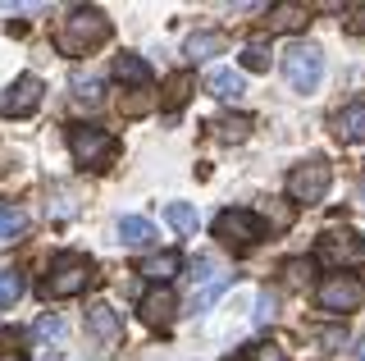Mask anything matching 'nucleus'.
Listing matches in <instances>:
<instances>
[{
    "label": "nucleus",
    "instance_id": "f257e3e1",
    "mask_svg": "<svg viewBox=\"0 0 365 361\" xmlns=\"http://www.w3.org/2000/svg\"><path fill=\"white\" fill-rule=\"evenodd\" d=\"M106 37H110V19L101 14L96 5L73 9L60 24V32H55V41H60L64 55H91L96 46H106Z\"/></svg>",
    "mask_w": 365,
    "mask_h": 361
},
{
    "label": "nucleus",
    "instance_id": "f03ea898",
    "mask_svg": "<svg viewBox=\"0 0 365 361\" xmlns=\"http://www.w3.org/2000/svg\"><path fill=\"white\" fill-rule=\"evenodd\" d=\"M68 151H73V161L83 169H110L114 156H119V142L110 138L106 128H91V123H78V128H68Z\"/></svg>",
    "mask_w": 365,
    "mask_h": 361
},
{
    "label": "nucleus",
    "instance_id": "7ed1b4c3",
    "mask_svg": "<svg viewBox=\"0 0 365 361\" xmlns=\"http://www.w3.org/2000/svg\"><path fill=\"white\" fill-rule=\"evenodd\" d=\"M283 73H288L292 92H315L324 83V51L315 41H297L283 51Z\"/></svg>",
    "mask_w": 365,
    "mask_h": 361
},
{
    "label": "nucleus",
    "instance_id": "20e7f679",
    "mask_svg": "<svg viewBox=\"0 0 365 361\" xmlns=\"http://www.w3.org/2000/svg\"><path fill=\"white\" fill-rule=\"evenodd\" d=\"M91 284V261L78 252H60L51 261V275H46V298H78Z\"/></svg>",
    "mask_w": 365,
    "mask_h": 361
},
{
    "label": "nucleus",
    "instance_id": "39448f33",
    "mask_svg": "<svg viewBox=\"0 0 365 361\" xmlns=\"http://www.w3.org/2000/svg\"><path fill=\"white\" fill-rule=\"evenodd\" d=\"M329 183H334V169H329V161L311 156V161H302V165L288 174V197L302 201V206H315V201H324Z\"/></svg>",
    "mask_w": 365,
    "mask_h": 361
},
{
    "label": "nucleus",
    "instance_id": "423d86ee",
    "mask_svg": "<svg viewBox=\"0 0 365 361\" xmlns=\"http://www.w3.org/2000/svg\"><path fill=\"white\" fill-rule=\"evenodd\" d=\"M315 302L324 311H334V315H347V311H361V302H365V284L356 275H334V279H324V284L315 288Z\"/></svg>",
    "mask_w": 365,
    "mask_h": 361
},
{
    "label": "nucleus",
    "instance_id": "0eeeda50",
    "mask_svg": "<svg viewBox=\"0 0 365 361\" xmlns=\"http://www.w3.org/2000/svg\"><path fill=\"white\" fill-rule=\"evenodd\" d=\"M41 96H46V83H41L37 73H23V78H14V83L5 87V96H0V115L28 119L32 110L41 106Z\"/></svg>",
    "mask_w": 365,
    "mask_h": 361
},
{
    "label": "nucleus",
    "instance_id": "6e6552de",
    "mask_svg": "<svg viewBox=\"0 0 365 361\" xmlns=\"http://www.w3.org/2000/svg\"><path fill=\"white\" fill-rule=\"evenodd\" d=\"M215 238L242 252V247H251L260 238V220L251 215V210H220V220H215Z\"/></svg>",
    "mask_w": 365,
    "mask_h": 361
},
{
    "label": "nucleus",
    "instance_id": "1a4fd4ad",
    "mask_svg": "<svg viewBox=\"0 0 365 361\" xmlns=\"http://www.w3.org/2000/svg\"><path fill=\"white\" fill-rule=\"evenodd\" d=\"M319 261L329 265H365V243L347 229H329L319 238Z\"/></svg>",
    "mask_w": 365,
    "mask_h": 361
},
{
    "label": "nucleus",
    "instance_id": "9d476101",
    "mask_svg": "<svg viewBox=\"0 0 365 361\" xmlns=\"http://www.w3.org/2000/svg\"><path fill=\"white\" fill-rule=\"evenodd\" d=\"M174 315H178L174 288H151V293L142 298V320L151 325V330H165V325H174Z\"/></svg>",
    "mask_w": 365,
    "mask_h": 361
},
{
    "label": "nucleus",
    "instance_id": "9b49d317",
    "mask_svg": "<svg viewBox=\"0 0 365 361\" xmlns=\"http://www.w3.org/2000/svg\"><path fill=\"white\" fill-rule=\"evenodd\" d=\"M87 330L101 338L106 347H114L123 338V320H119V311L106 307V302H96V307H87Z\"/></svg>",
    "mask_w": 365,
    "mask_h": 361
},
{
    "label": "nucleus",
    "instance_id": "f8f14e48",
    "mask_svg": "<svg viewBox=\"0 0 365 361\" xmlns=\"http://www.w3.org/2000/svg\"><path fill=\"white\" fill-rule=\"evenodd\" d=\"M311 24V5H297V0H283V5L269 9V32H297Z\"/></svg>",
    "mask_w": 365,
    "mask_h": 361
},
{
    "label": "nucleus",
    "instance_id": "ddd939ff",
    "mask_svg": "<svg viewBox=\"0 0 365 361\" xmlns=\"http://www.w3.org/2000/svg\"><path fill=\"white\" fill-rule=\"evenodd\" d=\"M334 133H338V142H365V101L342 110L334 119Z\"/></svg>",
    "mask_w": 365,
    "mask_h": 361
},
{
    "label": "nucleus",
    "instance_id": "4468645a",
    "mask_svg": "<svg viewBox=\"0 0 365 361\" xmlns=\"http://www.w3.org/2000/svg\"><path fill=\"white\" fill-rule=\"evenodd\" d=\"M178 265H182L178 252H160V256H146V261H142V275L151 279L155 288H169V279L178 275Z\"/></svg>",
    "mask_w": 365,
    "mask_h": 361
},
{
    "label": "nucleus",
    "instance_id": "2eb2a0df",
    "mask_svg": "<svg viewBox=\"0 0 365 361\" xmlns=\"http://www.w3.org/2000/svg\"><path fill=\"white\" fill-rule=\"evenodd\" d=\"M205 87H210V96H220V101H237V96L247 92V83H242V73H237V69H210Z\"/></svg>",
    "mask_w": 365,
    "mask_h": 361
},
{
    "label": "nucleus",
    "instance_id": "dca6fc26",
    "mask_svg": "<svg viewBox=\"0 0 365 361\" xmlns=\"http://www.w3.org/2000/svg\"><path fill=\"white\" fill-rule=\"evenodd\" d=\"M119 243L123 247H151L155 243V224L142 215H123L119 220Z\"/></svg>",
    "mask_w": 365,
    "mask_h": 361
},
{
    "label": "nucleus",
    "instance_id": "f3484780",
    "mask_svg": "<svg viewBox=\"0 0 365 361\" xmlns=\"http://www.w3.org/2000/svg\"><path fill=\"white\" fill-rule=\"evenodd\" d=\"M228 51V37L224 32H192L187 37V60H210V55H224Z\"/></svg>",
    "mask_w": 365,
    "mask_h": 361
},
{
    "label": "nucleus",
    "instance_id": "a211bd4d",
    "mask_svg": "<svg viewBox=\"0 0 365 361\" xmlns=\"http://www.w3.org/2000/svg\"><path fill=\"white\" fill-rule=\"evenodd\" d=\"M114 78H119V83H133V87H151V64L137 60V55H119V60H114Z\"/></svg>",
    "mask_w": 365,
    "mask_h": 361
},
{
    "label": "nucleus",
    "instance_id": "6ab92c4d",
    "mask_svg": "<svg viewBox=\"0 0 365 361\" xmlns=\"http://www.w3.org/2000/svg\"><path fill=\"white\" fill-rule=\"evenodd\" d=\"M23 275L19 270H0V311H14L19 307V298H23Z\"/></svg>",
    "mask_w": 365,
    "mask_h": 361
},
{
    "label": "nucleus",
    "instance_id": "aec40b11",
    "mask_svg": "<svg viewBox=\"0 0 365 361\" xmlns=\"http://www.w3.org/2000/svg\"><path fill=\"white\" fill-rule=\"evenodd\" d=\"M165 220L174 224L178 233H197V224H201V220H197V210H192L187 201H169V206H165Z\"/></svg>",
    "mask_w": 365,
    "mask_h": 361
},
{
    "label": "nucleus",
    "instance_id": "412c9836",
    "mask_svg": "<svg viewBox=\"0 0 365 361\" xmlns=\"http://www.w3.org/2000/svg\"><path fill=\"white\" fill-rule=\"evenodd\" d=\"M23 229H28V215L19 206H0V243H14Z\"/></svg>",
    "mask_w": 365,
    "mask_h": 361
},
{
    "label": "nucleus",
    "instance_id": "4be33fe9",
    "mask_svg": "<svg viewBox=\"0 0 365 361\" xmlns=\"http://www.w3.org/2000/svg\"><path fill=\"white\" fill-rule=\"evenodd\" d=\"M224 288H228V275H215L210 284H205V288L197 293V298H192V311H197V315H201V311H210L215 302L224 298Z\"/></svg>",
    "mask_w": 365,
    "mask_h": 361
},
{
    "label": "nucleus",
    "instance_id": "5701e85b",
    "mask_svg": "<svg viewBox=\"0 0 365 361\" xmlns=\"http://www.w3.org/2000/svg\"><path fill=\"white\" fill-rule=\"evenodd\" d=\"M242 69L247 73H265L269 69V46L265 41H247L242 46Z\"/></svg>",
    "mask_w": 365,
    "mask_h": 361
},
{
    "label": "nucleus",
    "instance_id": "b1692460",
    "mask_svg": "<svg viewBox=\"0 0 365 361\" xmlns=\"http://www.w3.org/2000/svg\"><path fill=\"white\" fill-rule=\"evenodd\" d=\"M187 96H192V73H174V78L165 83V106H169V110H178Z\"/></svg>",
    "mask_w": 365,
    "mask_h": 361
},
{
    "label": "nucleus",
    "instance_id": "393cba45",
    "mask_svg": "<svg viewBox=\"0 0 365 361\" xmlns=\"http://www.w3.org/2000/svg\"><path fill=\"white\" fill-rule=\"evenodd\" d=\"M215 128H220V138H224V142H247V133H251V119H247V115H228V119H220V123H215Z\"/></svg>",
    "mask_w": 365,
    "mask_h": 361
},
{
    "label": "nucleus",
    "instance_id": "a878e982",
    "mask_svg": "<svg viewBox=\"0 0 365 361\" xmlns=\"http://www.w3.org/2000/svg\"><path fill=\"white\" fill-rule=\"evenodd\" d=\"M73 96H78V101H87V106H96V101H101V78H83V73H73Z\"/></svg>",
    "mask_w": 365,
    "mask_h": 361
},
{
    "label": "nucleus",
    "instance_id": "bb28decb",
    "mask_svg": "<svg viewBox=\"0 0 365 361\" xmlns=\"http://www.w3.org/2000/svg\"><path fill=\"white\" fill-rule=\"evenodd\" d=\"M37 338H64V320H60V315H41V320H37Z\"/></svg>",
    "mask_w": 365,
    "mask_h": 361
},
{
    "label": "nucleus",
    "instance_id": "cd10ccee",
    "mask_svg": "<svg viewBox=\"0 0 365 361\" xmlns=\"http://www.w3.org/2000/svg\"><path fill=\"white\" fill-rule=\"evenodd\" d=\"M274 307H279V298H274V293H260V302H256V325L274 320Z\"/></svg>",
    "mask_w": 365,
    "mask_h": 361
},
{
    "label": "nucleus",
    "instance_id": "c85d7f7f",
    "mask_svg": "<svg viewBox=\"0 0 365 361\" xmlns=\"http://www.w3.org/2000/svg\"><path fill=\"white\" fill-rule=\"evenodd\" d=\"M265 215H269L274 224H279V229H288V224H292V206H283V201H274V206H265Z\"/></svg>",
    "mask_w": 365,
    "mask_h": 361
},
{
    "label": "nucleus",
    "instance_id": "c756f323",
    "mask_svg": "<svg viewBox=\"0 0 365 361\" xmlns=\"http://www.w3.org/2000/svg\"><path fill=\"white\" fill-rule=\"evenodd\" d=\"M315 343H324V352H334L338 343H347V334H342V330H319V334H315Z\"/></svg>",
    "mask_w": 365,
    "mask_h": 361
},
{
    "label": "nucleus",
    "instance_id": "7c9ffc66",
    "mask_svg": "<svg viewBox=\"0 0 365 361\" xmlns=\"http://www.w3.org/2000/svg\"><path fill=\"white\" fill-rule=\"evenodd\" d=\"M256 357H260V361H288V352H283L279 343H260V347H256Z\"/></svg>",
    "mask_w": 365,
    "mask_h": 361
},
{
    "label": "nucleus",
    "instance_id": "2f4dec72",
    "mask_svg": "<svg viewBox=\"0 0 365 361\" xmlns=\"http://www.w3.org/2000/svg\"><path fill=\"white\" fill-rule=\"evenodd\" d=\"M347 32H365V9H351L347 14Z\"/></svg>",
    "mask_w": 365,
    "mask_h": 361
},
{
    "label": "nucleus",
    "instance_id": "473e14b6",
    "mask_svg": "<svg viewBox=\"0 0 365 361\" xmlns=\"http://www.w3.org/2000/svg\"><path fill=\"white\" fill-rule=\"evenodd\" d=\"M356 361H365V343H361V352H356Z\"/></svg>",
    "mask_w": 365,
    "mask_h": 361
},
{
    "label": "nucleus",
    "instance_id": "72a5a7b5",
    "mask_svg": "<svg viewBox=\"0 0 365 361\" xmlns=\"http://www.w3.org/2000/svg\"><path fill=\"white\" fill-rule=\"evenodd\" d=\"M361 201H365V183H361Z\"/></svg>",
    "mask_w": 365,
    "mask_h": 361
}]
</instances>
